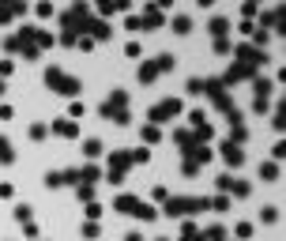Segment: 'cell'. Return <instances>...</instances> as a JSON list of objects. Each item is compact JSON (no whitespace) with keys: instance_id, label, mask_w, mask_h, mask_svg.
<instances>
[{"instance_id":"4dcf8cb0","label":"cell","mask_w":286,"mask_h":241,"mask_svg":"<svg viewBox=\"0 0 286 241\" xmlns=\"http://www.w3.org/2000/svg\"><path fill=\"white\" fill-rule=\"evenodd\" d=\"M83 238H87V241L98 238V223H83Z\"/></svg>"},{"instance_id":"277c9868","label":"cell","mask_w":286,"mask_h":241,"mask_svg":"<svg viewBox=\"0 0 286 241\" xmlns=\"http://www.w3.org/2000/svg\"><path fill=\"white\" fill-rule=\"evenodd\" d=\"M102 117L106 120H113V124H128V95L125 91H113L110 98H106V102H102Z\"/></svg>"},{"instance_id":"9a60e30c","label":"cell","mask_w":286,"mask_h":241,"mask_svg":"<svg viewBox=\"0 0 286 241\" xmlns=\"http://www.w3.org/2000/svg\"><path fill=\"white\" fill-rule=\"evenodd\" d=\"M140 136H143V143H158V139H162V132H158V124H143V128H140Z\"/></svg>"},{"instance_id":"44dd1931","label":"cell","mask_w":286,"mask_h":241,"mask_svg":"<svg viewBox=\"0 0 286 241\" xmlns=\"http://www.w3.org/2000/svg\"><path fill=\"white\" fill-rule=\"evenodd\" d=\"M0 162H4V166H8V162H15V151H11V143H8L4 136H0Z\"/></svg>"},{"instance_id":"83f0119b","label":"cell","mask_w":286,"mask_h":241,"mask_svg":"<svg viewBox=\"0 0 286 241\" xmlns=\"http://www.w3.org/2000/svg\"><path fill=\"white\" fill-rule=\"evenodd\" d=\"M83 113H87V106H83V102H72V106H68V117H72V120H79Z\"/></svg>"},{"instance_id":"6da1fadb","label":"cell","mask_w":286,"mask_h":241,"mask_svg":"<svg viewBox=\"0 0 286 241\" xmlns=\"http://www.w3.org/2000/svg\"><path fill=\"white\" fill-rule=\"evenodd\" d=\"M113 207H117L121 215H132V219H140V223H154L158 219V211H154L147 200H140V196H128V192H121L117 200H113Z\"/></svg>"},{"instance_id":"8fae6325","label":"cell","mask_w":286,"mask_h":241,"mask_svg":"<svg viewBox=\"0 0 286 241\" xmlns=\"http://www.w3.org/2000/svg\"><path fill=\"white\" fill-rule=\"evenodd\" d=\"M49 132H57V136L72 139V136H79V120H72V117H60V120H53V124H49Z\"/></svg>"},{"instance_id":"7c38bea8","label":"cell","mask_w":286,"mask_h":241,"mask_svg":"<svg viewBox=\"0 0 286 241\" xmlns=\"http://www.w3.org/2000/svg\"><path fill=\"white\" fill-rule=\"evenodd\" d=\"M87 38H94V42H102V38H110V23L106 19H87Z\"/></svg>"},{"instance_id":"484cf974","label":"cell","mask_w":286,"mask_h":241,"mask_svg":"<svg viewBox=\"0 0 286 241\" xmlns=\"http://www.w3.org/2000/svg\"><path fill=\"white\" fill-rule=\"evenodd\" d=\"M125 30H132V34H136V30H143L140 15H132V11H128V15H125Z\"/></svg>"},{"instance_id":"5b68a950","label":"cell","mask_w":286,"mask_h":241,"mask_svg":"<svg viewBox=\"0 0 286 241\" xmlns=\"http://www.w3.org/2000/svg\"><path fill=\"white\" fill-rule=\"evenodd\" d=\"M173 68V57L169 53H162V57H154V60H143L140 64V83H154V79L162 76V72H169Z\"/></svg>"},{"instance_id":"ac0fdd59","label":"cell","mask_w":286,"mask_h":241,"mask_svg":"<svg viewBox=\"0 0 286 241\" xmlns=\"http://www.w3.org/2000/svg\"><path fill=\"white\" fill-rule=\"evenodd\" d=\"M181 241H203V238H200V226H196V223H185V226H181Z\"/></svg>"},{"instance_id":"ab89813d","label":"cell","mask_w":286,"mask_h":241,"mask_svg":"<svg viewBox=\"0 0 286 241\" xmlns=\"http://www.w3.org/2000/svg\"><path fill=\"white\" fill-rule=\"evenodd\" d=\"M11 192H15V189H11L8 181H4V185H0V200H11Z\"/></svg>"},{"instance_id":"ffe728a7","label":"cell","mask_w":286,"mask_h":241,"mask_svg":"<svg viewBox=\"0 0 286 241\" xmlns=\"http://www.w3.org/2000/svg\"><path fill=\"white\" fill-rule=\"evenodd\" d=\"M207 207H211V211H230V196H226V192H219L215 200H207Z\"/></svg>"},{"instance_id":"60d3db41","label":"cell","mask_w":286,"mask_h":241,"mask_svg":"<svg viewBox=\"0 0 286 241\" xmlns=\"http://www.w3.org/2000/svg\"><path fill=\"white\" fill-rule=\"evenodd\" d=\"M196 4H200V8H211V4H215V0H196Z\"/></svg>"},{"instance_id":"9c48e42d","label":"cell","mask_w":286,"mask_h":241,"mask_svg":"<svg viewBox=\"0 0 286 241\" xmlns=\"http://www.w3.org/2000/svg\"><path fill=\"white\" fill-rule=\"evenodd\" d=\"M143 30H158V26H166V15H162L154 4H143V15H140Z\"/></svg>"},{"instance_id":"e575fe53","label":"cell","mask_w":286,"mask_h":241,"mask_svg":"<svg viewBox=\"0 0 286 241\" xmlns=\"http://www.w3.org/2000/svg\"><path fill=\"white\" fill-rule=\"evenodd\" d=\"M215 53H230V38H215Z\"/></svg>"},{"instance_id":"603a6c76","label":"cell","mask_w":286,"mask_h":241,"mask_svg":"<svg viewBox=\"0 0 286 241\" xmlns=\"http://www.w3.org/2000/svg\"><path fill=\"white\" fill-rule=\"evenodd\" d=\"M83 215H87V223H98V219H102V204H94V200H91V204L83 207Z\"/></svg>"},{"instance_id":"74e56055","label":"cell","mask_w":286,"mask_h":241,"mask_svg":"<svg viewBox=\"0 0 286 241\" xmlns=\"http://www.w3.org/2000/svg\"><path fill=\"white\" fill-rule=\"evenodd\" d=\"M260 219H264V223H275L279 211H275V207H264V215H260Z\"/></svg>"},{"instance_id":"ba28073f","label":"cell","mask_w":286,"mask_h":241,"mask_svg":"<svg viewBox=\"0 0 286 241\" xmlns=\"http://www.w3.org/2000/svg\"><path fill=\"white\" fill-rule=\"evenodd\" d=\"M219 155H222V162H226L230 170H237V166L245 162V151H241V143H230V139H222Z\"/></svg>"},{"instance_id":"3957f363","label":"cell","mask_w":286,"mask_h":241,"mask_svg":"<svg viewBox=\"0 0 286 241\" xmlns=\"http://www.w3.org/2000/svg\"><path fill=\"white\" fill-rule=\"evenodd\" d=\"M45 83L64 98H76L79 91H83V83H79L76 76H68V72H60V68H45Z\"/></svg>"},{"instance_id":"30bf717a","label":"cell","mask_w":286,"mask_h":241,"mask_svg":"<svg viewBox=\"0 0 286 241\" xmlns=\"http://www.w3.org/2000/svg\"><path fill=\"white\" fill-rule=\"evenodd\" d=\"M98 15H113V11H132V0H94Z\"/></svg>"},{"instance_id":"4316f807","label":"cell","mask_w":286,"mask_h":241,"mask_svg":"<svg viewBox=\"0 0 286 241\" xmlns=\"http://www.w3.org/2000/svg\"><path fill=\"white\" fill-rule=\"evenodd\" d=\"M76 192H79L83 204H91V200H94V185H76Z\"/></svg>"},{"instance_id":"8d00e7d4","label":"cell","mask_w":286,"mask_h":241,"mask_svg":"<svg viewBox=\"0 0 286 241\" xmlns=\"http://www.w3.org/2000/svg\"><path fill=\"white\" fill-rule=\"evenodd\" d=\"M237 30H241V34H249V38H253V30H256V26H253V19H241V26H237Z\"/></svg>"},{"instance_id":"8992f818","label":"cell","mask_w":286,"mask_h":241,"mask_svg":"<svg viewBox=\"0 0 286 241\" xmlns=\"http://www.w3.org/2000/svg\"><path fill=\"white\" fill-rule=\"evenodd\" d=\"M128 166H132V151H110V170H106V181H110V185H121Z\"/></svg>"},{"instance_id":"f1b7e54d","label":"cell","mask_w":286,"mask_h":241,"mask_svg":"<svg viewBox=\"0 0 286 241\" xmlns=\"http://www.w3.org/2000/svg\"><path fill=\"white\" fill-rule=\"evenodd\" d=\"M49 136V124H30V139H45Z\"/></svg>"},{"instance_id":"e0dca14e","label":"cell","mask_w":286,"mask_h":241,"mask_svg":"<svg viewBox=\"0 0 286 241\" xmlns=\"http://www.w3.org/2000/svg\"><path fill=\"white\" fill-rule=\"evenodd\" d=\"M200 238L203 241H226V230L222 226H207V230H200Z\"/></svg>"},{"instance_id":"7a4b0ae2","label":"cell","mask_w":286,"mask_h":241,"mask_svg":"<svg viewBox=\"0 0 286 241\" xmlns=\"http://www.w3.org/2000/svg\"><path fill=\"white\" fill-rule=\"evenodd\" d=\"M200 211H207L203 196H169L166 200V215H173V219H188V215H200Z\"/></svg>"},{"instance_id":"7bdbcfd3","label":"cell","mask_w":286,"mask_h":241,"mask_svg":"<svg viewBox=\"0 0 286 241\" xmlns=\"http://www.w3.org/2000/svg\"><path fill=\"white\" fill-rule=\"evenodd\" d=\"M158 241H166V238H158Z\"/></svg>"},{"instance_id":"4fadbf2b","label":"cell","mask_w":286,"mask_h":241,"mask_svg":"<svg viewBox=\"0 0 286 241\" xmlns=\"http://www.w3.org/2000/svg\"><path fill=\"white\" fill-rule=\"evenodd\" d=\"M211 34H215V38H226L230 34V19L215 15V19H211Z\"/></svg>"},{"instance_id":"7402d4cb","label":"cell","mask_w":286,"mask_h":241,"mask_svg":"<svg viewBox=\"0 0 286 241\" xmlns=\"http://www.w3.org/2000/svg\"><path fill=\"white\" fill-rule=\"evenodd\" d=\"M83 155L87 158H98L102 155V139H87V143H83Z\"/></svg>"},{"instance_id":"b9f144b4","label":"cell","mask_w":286,"mask_h":241,"mask_svg":"<svg viewBox=\"0 0 286 241\" xmlns=\"http://www.w3.org/2000/svg\"><path fill=\"white\" fill-rule=\"evenodd\" d=\"M0 95H4V79H0Z\"/></svg>"},{"instance_id":"d4e9b609","label":"cell","mask_w":286,"mask_h":241,"mask_svg":"<svg viewBox=\"0 0 286 241\" xmlns=\"http://www.w3.org/2000/svg\"><path fill=\"white\" fill-rule=\"evenodd\" d=\"M11 215H15V223H30V207H26V204H15V211H11Z\"/></svg>"},{"instance_id":"52a82bcc","label":"cell","mask_w":286,"mask_h":241,"mask_svg":"<svg viewBox=\"0 0 286 241\" xmlns=\"http://www.w3.org/2000/svg\"><path fill=\"white\" fill-rule=\"evenodd\" d=\"M181 113V98H162V102L151 106V113H147V120L151 124H166L169 117H177Z\"/></svg>"},{"instance_id":"836d02e7","label":"cell","mask_w":286,"mask_h":241,"mask_svg":"<svg viewBox=\"0 0 286 241\" xmlns=\"http://www.w3.org/2000/svg\"><path fill=\"white\" fill-rule=\"evenodd\" d=\"M125 53H128V57H143V45H140V42H128Z\"/></svg>"},{"instance_id":"d590c367","label":"cell","mask_w":286,"mask_h":241,"mask_svg":"<svg viewBox=\"0 0 286 241\" xmlns=\"http://www.w3.org/2000/svg\"><path fill=\"white\" fill-rule=\"evenodd\" d=\"M154 200H158V204H166V200H169V189H166V185H158V189H154Z\"/></svg>"},{"instance_id":"5bb4252c","label":"cell","mask_w":286,"mask_h":241,"mask_svg":"<svg viewBox=\"0 0 286 241\" xmlns=\"http://www.w3.org/2000/svg\"><path fill=\"white\" fill-rule=\"evenodd\" d=\"M173 34H181V38L192 34V19H188V15H177L173 19Z\"/></svg>"},{"instance_id":"d6986e66","label":"cell","mask_w":286,"mask_h":241,"mask_svg":"<svg viewBox=\"0 0 286 241\" xmlns=\"http://www.w3.org/2000/svg\"><path fill=\"white\" fill-rule=\"evenodd\" d=\"M260 177L264 181H279V162H260Z\"/></svg>"},{"instance_id":"f35d334b","label":"cell","mask_w":286,"mask_h":241,"mask_svg":"<svg viewBox=\"0 0 286 241\" xmlns=\"http://www.w3.org/2000/svg\"><path fill=\"white\" fill-rule=\"evenodd\" d=\"M15 117V110H11V106H0V120H11Z\"/></svg>"},{"instance_id":"2e32d148","label":"cell","mask_w":286,"mask_h":241,"mask_svg":"<svg viewBox=\"0 0 286 241\" xmlns=\"http://www.w3.org/2000/svg\"><path fill=\"white\" fill-rule=\"evenodd\" d=\"M271 87H275L271 79H260V76L253 79V91H256V98H268V95H271Z\"/></svg>"},{"instance_id":"f546056e","label":"cell","mask_w":286,"mask_h":241,"mask_svg":"<svg viewBox=\"0 0 286 241\" xmlns=\"http://www.w3.org/2000/svg\"><path fill=\"white\" fill-rule=\"evenodd\" d=\"M132 162H151V151H147V147H136V151H132Z\"/></svg>"},{"instance_id":"cb8c5ba5","label":"cell","mask_w":286,"mask_h":241,"mask_svg":"<svg viewBox=\"0 0 286 241\" xmlns=\"http://www.w3.org/2000/svg\"><path fill=\"white\" fill-rule=\"evenodd\" d=\"M234 238L237 241H249V238H253V223H237L234 226Z\"/></svg>"},{"instance_id":"1f68e13d","label":"cell","mask_w":286,"mask_h":241,"mask_svg":"<svg viewBox=\"0 0 286 241\" xmlns=\"http://www.w3.org/2000/svg\"><path fill=\"white\" fill-rule=\"evenodd\" d=\"M256 8H260V0H245V8H241V11H245V19H253V15H256Z\"/></svg>"},{"instance_id":"d6a6232c","label":"cell","mask_w":286,"mask_h":241,"mask_svg":"<svg viewBox=\"0 0 286 241\" xmlns=\"http://www.w3.org/2000/svg\"><path fill=\"white\" fill-rule=\"evenodd\" d=\"M53 15V4L49 0H42V4H38V19H49Z\"/></svg>"}]
</instances>
